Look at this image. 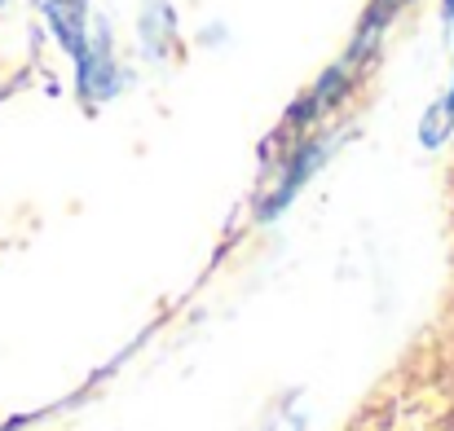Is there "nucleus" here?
Here are the masks:
<instances>
[{
  "label": "nucleus",
  "mask_w": 454,
  "mask_h": 431,
  "mask_svg": "<svg viewBox=\"0 0 454 431\" xmlns=\"http://www.w3.org/2000/svg\"><path fill=\"white\" fill-rule=\"evenodd\" d=\"M44 13H49V22H53L58 44L80 62V58L89 53V0H49Z\"/></svg>",
  "instance_id": "1"
},
{
  "label": "nucleus",
  "mask_w": 454,
  "mask_h": 431,
  "mask_svg": "<svg viewBox=\"0 0 454 431\" xmlns=\"http://www.w3.org/2000/svg\"><path fill=\"white\" fill-rule=\"evenodd\" d=\"M402 4H406V0H375V18H380V31H384V22H388V18H393V13H397ZM375 18H371V22H375Z\"/></svg>",
  "instance_id": "2"
},
{
  "label": "nucleus",
  "mask_w": 454,
  "mask_h": 431,
  "mask_svg": "<svg viewBox=\"0 0 454 431\" xmlns=\"http://www.w3.org/2000/svg\"><path fill=\"white\" fill-rule=\"evenodd\" d=\"M442 9H446V18L454 22V0H442Z\"/></svg>",
  "instance_id": "3"
}]
</instances>
